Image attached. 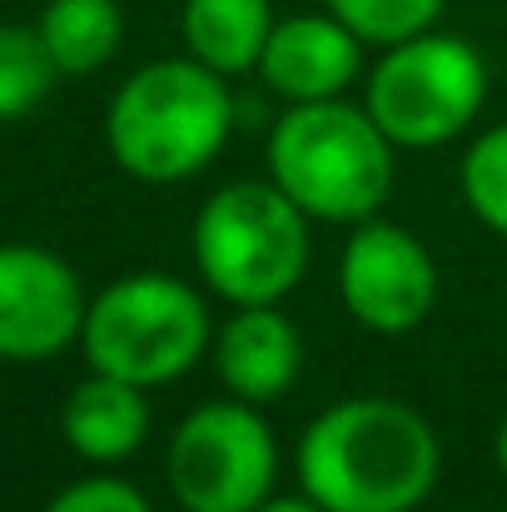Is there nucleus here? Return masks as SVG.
I'll use <instances>...</instances> for the list:
<instances>
[{
  "instance_id": "obj_10",
  "label": "nucleus",
  "mask_w": 507,
  "mask_h": 512,
  "mask_svg": "<svg viewBox=\"0 0 507 512\" xmlns=\"http://www.w3.org/2000/svg\"><path fill=\"white\" fill-rule=\"evenodd\" d=\"M363 70V40L338 20L324 15H284L269 30V45L259 55V75L274 95L289 105L338 100Z\"/></svg>"
},
{
  "instance_id": "obj_16",
  "label": "nucleus",
  "mask_w": 507,
  "mask_h": 512,
  "mask_svg": "<svg viewBox=\"0 0 507 512\" xmlns=\"http://www.w3.org/2000/svg\"><path fill=\"white\" fill-rule=\"evenodd\" d=\"M363 45H398L438 25L448 0H324Z\"/></svg>"
},
{
  "instance_id": "obj_3",
  "label": "nucleus",
  "mask_w": 507,
  "mask_h": 512,
  "mask_svg": "<svg viewBox=\"0 0 507 512\" xmlns=\"http://www.w3.org/2000/svg\"><path fill=\"white\" fill-rule=\"evenodd\" d=\"M393 140L378 120L338 100L289 105L269 135V179L324 224H363L393 194Z\"/></svg>"
},
{
  "instance_id": "obj_19",
  "label": "nucleus",
  "mask_w": 507,
  "mask_h": 512,
  "mask_svg": "<svg viewBox=\"0 0 507 512\" xmlns=\"http://www.w3.org/2000/svg\"><path fill=\"white\" fill-rule=\"evenodd\" d=\"M254 512H324L309 493H299V498H264Z\"/></svg>"
},
{
  "instance_id": "obj_15",
  "label": "nucleus",
  "mask_w": 507,
  "mask_h": 512,
  "mask_svg": "<svg viewBox=\"0 0 507 512\" xmlns=\"http://www.w3.org/2000/svg\"><path fill=\"white\" fill-rule=\"evenodd\" d=\"M55 80H60V70H55L40 30L35 25H0V125L35 115Z\"/></svg>"
},
{
  "instance_id": "obj_11",
  "label": "nucleus",
  "mask_w": 507,
  "mask_h": 512,
  "mask_svg": "<svg viewBox=\"0 0 507 512\" xmlns=\"http://www.w3.org/2000/svg\"><path fill=\"white\" fill-rule=\"evenodd\" d=\"M214 368L229 398L274 403L299 383L304 339L274 304H239L234 319L214 334Z\"/></svg>"
},
{
  "instance_id": "obj_4",
  "label": "nucleus",
  "mask_w": 507,
  "mask_h": 512,
  "mask_svg": "<svg viewBox=\"0 0 507 512\" xmlns=\"http://www.w3.org/2000/svg\"><path fill=\"white\" fill-rule=\"evenodd\" d=\"M189 249L219 299L279 304L309 269V214L274 179H239L204 199Z\"/></svg>"
},
{
  "instance_id": "obj_1",
  "label": "nucleus",
  "mask_w": 507,
  "mask_h": 512,
  "mask_svg": "<svg viewBox=\"0 0 507 512\" xmlns=\"http://www.w3.org/2000/svg\"><path fill=\"white\" fill-rule=\"evenodd\" d=\"M299 488L324 512H413L443 468L433 423L398 398H343L299 438Z\"/></svg>"
},
{
  "instance_id": "obj_13",
  "label": "nucleus",
  "mask_w": 507,
  "mask_h": 512,
  "mask_svg": "<svg viewBox=\"0 0 507 512\" xmlns=\"http://www.w3.org/2000/svg\"><path fill=\"white\" fill-rule=\"evenodd\" d=\"M184 45L199 65L229 75L259 70V55L274 30V5L269 0H184L179 15Z\"/></svg>"
},
{
  "instance_id": "obj_9",
  "label": "nucleus",
  "mask_w": 507,
  "mask_h": 512,
  "mask_svg": "<svg viewBox=\"0 0 507 512\" xmlns=\"http://www.w3.org/2000/svg\"><path fill=\"white\" fill-rule=\"evenodd\" d=\"M80 274L40 244H0V358L45 363L80 343L85 329Z\"/></svg>"
},
{
  "instance_id": "obj_20",
  "label": "nucleus",
  "mask_w": 507,
  "mask_h": 512,
  "mask_svg": "<svg viewBox=\"0 0 507 512\" xmlns=\"http://www.w3.org/2000/svg\"><path fill=\"white\" fill-rule=\"evenodd\" d=\"M493 453H498V468H503V478H507V418H503V428H498V443H493Z\"/></svg>"
},
{
  "instance_id": "obj_6",
  "label": "nucleus",
  "mask_w": 507,
  "mask_h": 512,
  "mask_svg": "<svg viewBox=\"0 0 507 512\" xmlns=\"http://www.w3.org/2000/svg\"><path fill=\"white\" fill-rule=\"evenodd\" d=\"M488 100V65L463 35L423 30L383 45L368 75V115L398 150H433L458 140Z\"/></svg>"
},
{
  "instance_id": "obj_8",
  "label": "nucleus",
  "mask_w": 507,
  "mask_h": 512,
  "mask_svg": "<svg viewBox=\"0 0 507 512\" xmlns=\"http://www.w3.org/2000/svg\"><path fill=\"white\" fill-rule=\"evenodd\" d=\"M343 309L373 334H413L438 304V264L418 234L363 219L338 254Z\"/></svg>"
},
{
  "instance_id": "obj_2",
  "label": "nucleus",
  "mask_w": 507,
  "mask_h": 512,
  "mask_svg": "<svg viewBox=\"0 0 507 512\" xmlns=\"http://www.w3.org/2000/svg\"><path fill=\"white\" fill-rule=\"evenodd\" d=\"M234 125V100L219 70L184 60H155L135 70L105 115L115 165L145 184H179L209 170Z\"/></svg>"
},
{
  "instance_id": "obj_17",
  "label": "nucleus",
  "mask_w": 507,
  "mask_h": 512,
  "mask_svg": "<svg viewBox=\"0 0 507 512\" xmlns=\"http://www.w3.org/2000/svg\"><path fill=\"white\" fill-rule=\"evenodd\" d=\"M463 199L468 209L507 239V125L478 135L463 155Z\"/></svg>"
},
{
  "instance_id": "obj_7",
  "label": "nucleus",
  "mask_w": 507,
  "mask_h": 512,
  "mask_svg": "<svg viewBox=\"0 0 507 512\" xmlns=\"http://www.w3.org/2000/svg\"><path fill=\"white\" fill-rule=\"evenodd\" d=\"M169 493L184 512H254L274 498L279 448L259 403L219 398L184 413L169 438Z\"/></svg>"
},
{
  "instance_id": "obj_18",
  "label": "nucleus",
  "mask_w": 507,
  "mask_h": 512,
  "mask_svg": "<svg viewBox=\"0 0 507 512\" xmlns=\"http://www.w3.org/2000/svg\"><path fill=\"white\" fill-rule=\"evenodd\" d=\"M45 512H155V508H150V498L135 483H125L115 473H95V478H80V483L60 488L45 503Z\"/></svg>"
},
{
  "instance_id": "obj_12",
  "label": "nucleus",
  "mask_w": 507,
  "mask_h": 512,
  "mask_svg": "<svg viewBox=\"0 0 507 512\" xmlns=\"http://www.w3.org/2000/svg\"><path fill=\"white\" fill-rule=\"evenodd\" d=\"M150 388L115 373H95L70 388L60 408V433L85 463H125L150 438Z\"/></svg>"
},
{
  "instance_id": "obj_5",
  "label": "nucleus",
  "mask_w": 507,
  "mask_h": 512,
  "mask_svg": "<svg viewBox=\"0 0 507 512\" xmlns=\"http://www.w3.org/2000/svg\"><path fill=\"white\" fill-rule=\"evenodd\" d=\"M80 348L95 373L165 388L214 348L209 309L174 274H125L90 299Z\"/></svg>"
},
{
  "instance_id": "obj_14",
  "label": "nucleus",
  "mask_w": 507,
  "mask_h": 512,
  "mask_svg": "<svg viewBox=\"0 0 507 512\" xmlns=\"http://www.w3.org/2000/svg\"><path fill=\"white\" fill-rule=\"evenodd\" d=\"M35 30L60 75H95L125 40V10L120 0H45Z\"/></svg>"
}]
</instances>
